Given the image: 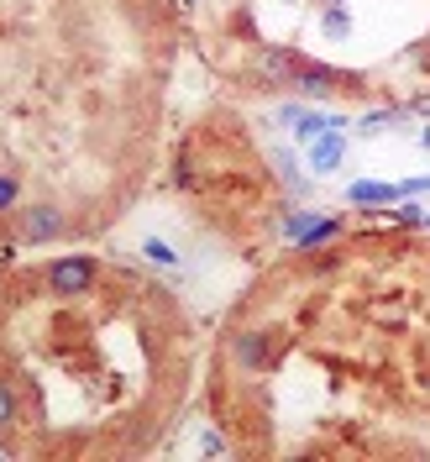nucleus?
I'll list each match as a JSON object with an SVG mask.
<instances>
[{
    "mask_svg": "<svg viewBox=\"0 0 430 462\" xmlns=\"http://www.w3.org/2000/svg\"><path fill=\"white\" fill-rule=\"evenodd\" d=\"M94 278H100V263H94L90 252H68V258H53V263L42 268L48 294H63V300H74V294H90Z\"/></svg>",
    "mask_w": 430,
    "mask_h": 462,
    "instance_id": "obj_1",
    "label": "nucleus"
},
{
    "mask_svg": "<svg viewBox=\"0 0 430 462\" xmlns=\"http://www.w3.org/2000/svg\"><path fill=\"white\" fill-rule=\"evenodd\" d=\"M283 352V331H268V326H252V331H237L231 337V358L242 373H268Z\"/></svg>",
    "mask_w": 430,
    "mask_h": 462,
    "instance_id": "obj_2",
    "label": "nucleus"
},
{
    "mask_svg": "<svg viewBox=\"0 0 430 462\" xmlns=\"http://www.w3.org/2000/svg\"><path fill=\"white\" fill-rule=\"evenodd\" d=\"M357 85H363V74H346V68H331V63H309L305 59L289 90H300L305 100H331V95L357 90Z\"/></svg>",
    "mask_w": 430,
    "mask_h": 462,
    "instance_id": "obj_3",
    "label": "nucleus"
},
{
    "mask_svg": "<svg viewBox=\"0 0 430 462\" xmlns=\"http://www.w3.org/2000/svg\"><path fill=\"white\" fill-rule=\"evenodd\" d=\"M16 237L31 247H42V242H58V237H68V216H63V205H22L16 211Z\"/></svg>",
    "mask_w": 430,
    "mask_h": 462,
    "instance_id": "obj_4",
    "label": "nucleus"
},
{
    "mask_svg": "<svg viewBox=\"0 0 430 462\" xmlns=\"http://www.w3.org/2000/svg\"><path fill=\"white\" fill-rule=\"evenodd\" d=\"M283 122L294 126V137L300 142H315V137H326V131H341L346 126V116H336V111H300V105H283Z\"/></svg>",
    "mask_w": 430,
    "mask_h": 462,
    "instance_id": "obj_5",
    "label": "nucleus"
},
{
    "mask_svg": "<svg viewBox=\"0 0 430 462\" xmlns=\"http://www.w3.org/2000/svg\"><path fill=\"white\" fill-rule=\"evenodd\" d=\"M300 53H289V48H263V53H257V68H263V79H268V85H283V90H289V85H294V74H300Z\"/></svg>",
    "mask_w": 430,
    "mask_h": 462,
    "instance_id": "obj_6",
    "label": "nucleus"
},
{
    "mask_svg": "<svg viewBox=\"0 0 430 462\" xmlns=\"http://www.w3.org/2000/svg\"><path fill=\"white\" fill-rule=\"evenodd\" d=\"M341 158H346V137H341V131H326V137L309 142V168H315V174H336Z\"/></svg>",
    "mask_w": 430,
    "mask_h": 462,
    "instance_id": "obj_7",
    "label": "nucleus"
},
{
    "mask_svg": "<svg viewBox=\"0 0 430 462\" xmlns=\"http://www.w3.org/2000/svg\"><path fill=\"white\" fill-rule=\"evenodd\" d=\"M346 200H352V205H399L404 195H399V185H378V179H357V185L346 189Z\"/></svg>",
    "mask_w": 430,
    "mask_h": 462,
    "instance_id": "obj_8",
    "label": "nucleus"
},
{
    "mask_svg": "<svg viewBox=\"0 0 430 462\" xmlns=\"http://www.w3.org/2000/svg\"><path fill=\"white\" fill-rule=\"evenodd\" d=\"M336 237H341V221H336V216H320V221H315V226H309V231H305V237H300L294 247H305V252H315V247L336 242Z\"/></svg>",
    "mask_w": 430,
    "mask_h": 462,
    "instance_id": "obj_9",
    "label": "nucleus"
},
{
    "mask_svg": "<svg viewBox=\"0 0 430 462\" xmlns=\"http://www.w3.org/2000/svg\"><path fill=\"white\" fill-rule=\"evenodd\" d=\"M142 258L157 263V268H179V263H184V258L174 252V242H163V237H142Z\"/></svg>",
    "mask_w": 430,
    "mask_h": 462,
    "instance_id": "obj_10",
    "label": "nucleus"
},
{
    "mask_svg": "<svg viewBox=\"0 0 430 462\" xmlns=\"http://www.w3.org/2000/svg\"><path fill=\"white\" fill-rule=\"evenodd\" d=\"M11 211H22V179L11 168H0V216H11Z\"/></svg>",
    "mask_w": 430,
    "mask_h": 462,
    "instance_id": "obj_11",
    "label": "nucleus"
},
{
    "mask_svg": "<svg viewBox=\"0 0 430 462\" xmlns=\"http://www.w3.org/2000/svg\"><path fill=\"white\" fill-rule=\"evenodd\" d=\"M315 221H320V211H305V205H300V211H289V216H283V242H300Z\"/></svg>",
    "mask_w": 430,
    "mask_h": 462,
    "instance_id": "obj_12",
    "label": "nucleus"
},
{
    "mask_svg": "<svg viewBox=\"0 0 430 462\" xmlns=\"http://www.w3.org/2000/svg\"><path fill=\"white\" fill-rule=\"evenodd\" d=\"M16 415H22V404H16V389L0 378V431H11V426H16Z\"/></svg>",
    "mask_w": 430,
    "mask_h": 462,
    "instance_id": "obj_13",
    "label": "nucleus"
},
{
    "mask_svg": "<svg viewBox=\"0 0 430 462\" xmlns=\"http://www.w3.org/2000/svg\"><path fill=\"white\" fill-rule=\"evenodd\" d=\"M320 27H326V37H346V32H352V16L341 11V0H331V11L320 16Z\"/></svg>",
    "mask_w": 430,
    "mask_h": 462,
    "instance_id": "obj_14",
    "label": "nucleus"
},
{
    "mask_svg": "<svg viewBox=\"0 0 430 462\" xmlns=\"http://www.w3.org/2000/svg\"><path fill=\"white\" fill-rule=\"evenodd\" d=\"M273 168H278V179H283L289 189H300V168H294V158L289 153H273Z\"/></svg>",
    "mask_w": 430,
    "mask_h": 462,
    "instance_id": "obj_15",
    "label": "nucleus"
},
{
    "mask_svg": "<svg viewBox=\"0 0 430 462\" xmlns=\"http://www.w3.org/2000/svg\"><path fill=\"white\" fill-rule=\"evenodd\" d=\"M389 216H394V221H404V226H426V211H420L415 200H409V205L399 200V211H389Z\"/></svg>",
    "mask_w": 430,
    "mask_h": 462,
    "instance_id": "obj_16",
    "label": "nucleus"
},
{
    "mask_svg": "<svg viewBox=\"0 0 430 462\" xmlns=\"http://www.w3.org/2000/svg\"><path fill=\"white\" fill-rule=\"evenodd\" d=\"M399 195H404V200H409V195H430V174H426V179H409V185H399Z\"/></svg>",
    "mask_w": 430,
    "mask_h": 462,
    "instance_id": "obj_17",
    "label": "nucleus"
},
{
    "mask_svg": "<svg viewBox=\"0 0 430 462\" xmlns=\"http://www.w3.org/2000/svg\"><path fill=\"white\" fill-rule=\"evenodd\" d=\"M200 447H205V452H226V441H220L215 431H205V436H200Z\"/></svg>",
    "mask_w": 430,
    "mask_h": 462,
    "instance_id": "obj_18",
    "label": "nucleus"
},
{
    "mask_svg": "<svg viewBox=\"0 0 430 462\" xmlns=\"http://www.w3.org/2000/svg\"><path fill=\"white\" fill-rule=\"evenodd\" d=\"M179 5H194V0H179Z\"/></svg>",
    "mask_w": 430,
    "mask_h": 462,
    "instance_id": "obj_19",
    "label": "nucleus"
},
{
    "mask_svg": "<svg viewBox=\"0 0 430 462\" xmlns=\"http://www.w3.org/2000/svg\"><path fill=\"white\" fill-rule=\"evenodd\" d=\"M426 226H430V211H426Z\"/></svg>",
    "mask_w": 430,
    "mask_h": 462,
    "instance_id": "obj_20",
    "label": "nucleus"
}]
</instances>
